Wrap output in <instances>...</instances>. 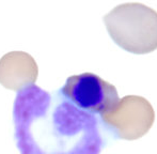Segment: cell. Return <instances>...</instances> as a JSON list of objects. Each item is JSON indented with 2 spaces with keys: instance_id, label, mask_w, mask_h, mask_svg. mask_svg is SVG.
<instances>
[{
  "instance_id": "cell-1",
  "label": "cell",
  "mask_w": 157,
  "mask_h": 154,
  "mask_svg": "<svg viewBox=\"0 0 157 154\" xmlns=\"http://www.w3.org/2000/svg\"><path fill=\"white\" fill-rule=\"evenodd\" d=\"M21 154H98L93 117L36 85L19 90L13 104Z\"/></svg>"
},
{
  "instance_id": "cell-2",
  "label": "cell",
  "mask_w": 157,
  "mask_h": 154,
  "mask_svg": "<svg viewBox=\"0 0 157 154\" xmlns=\"http://www.w3.org/2000/svg\"><path fill=\"white\" fill-rule=\"evenodd\" d=\"M104 23L114 43L126 52L145 55L157 49V12L150 6L122 3L104 16Z\"/></svg>"
},
{
  "instance_id": "cell-3",
  "label": "cell",
  "mask_w": 157,
  "mask_h": 154,
  "mask_svg": "<svg viewBox=\"0 0 157 154\" xmlns=\"http://www.w3.org/2000/svg\"><path fill=\"white\" fill-rule=\"evenodd\" d=\"M60 92L74 106L88 113L103 115L119 102L117 88L89 72L70 76Z\"/></svg>"
},
{
  "instance_id": "cell-4",
  "label": "cell",
  "mask_w": 157,
  "mask_h": 154,
  "mask_svg": "<svg viewBox=\"0 0 157 154\" xmlns=\"http://www.w3.org/2000/svg\"><path fill=\"white\" fill-rule=\"evenodd\" d=\"M101 120L121 139L136 140L144 136L153 126L155 113L147 98L126 95L116 106L101 115Z\"/></svg>"
},
{
  "instance_id": "cell-5",
  "label": "cell",
  "mask_w": 157,
  "mask_h": 154,
  "mask_svg": "<svg viewBox=\"0 0 157 154\" xmlns=\"http://www.w3.org/2000/svg\"><path fill=\"white\" fill-rule=\"evenodd\" d=\"M39 67L25 52H10L0 58V83L6 89L19 91L35 83Z\"/></svg>"
}]
</instances>
